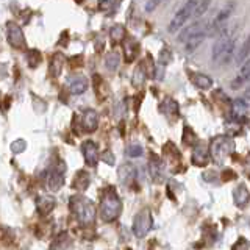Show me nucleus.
Returning <instances> with one entry per match:
<instances>
[{
    "label": "nucleus",
    "mask_w": 250,
    "mask_h": 250,
    "mask_svg": "<svg viewBox=\"0 0 250 250\" xmlns=\"http://www.w3.org/2000/svg\"><path fill=\"white\" fill-rule=\"evenodd\" d=\"M234 55H236V30L227 27L219 33V38L213 45L211 58L216 64L224 66L233 60Z\"/></svg>",
    "instance_id": "obj_1"
},
{
    "label": "nucleus",
    "mask_w": 250,
    "mask_h": 250,
    "mask_svg": "<svg viewBox=\"0 0 250 250\" xmlns=\"http://www.w3.org/2000/svg\"><path fill=\"white\" fill-rule=\"evenodd\" d=\"M122 213V202L119 194H117L113 188L105 189L104 195H102V203H100V217L105 222H113Z\"/></svg>",
    "instance_id": "obj_2"
},
{
    "label": "nucleus",
    "mask_w": 250,
    "mask_h": 250,
    "mask_svg": "<svg viewBox=\"0 0 250 250\" xmlns=\"http://www.w3.org/2000/svg\"><path fill=\"white\" fill-rule=\"evenodd\" d=\"M70 209L75 214L77 221L84 227L94 224V221H96V207L89 199L75 195V197L70 199Z\"/></svg>",
    "instance_id": "obj_3"
},
{
    "label": "nucleus",
    "mask_w": 250,
    "mask_h": 250,
    "mask_svg": "<svg viewBox=\"0 0 250 250\" xmlns=\"http://www.w3.org/2000/svg\"><path fill=\"white\" fill-rule=\"evenodd\" d=\"M234 152V141L229 136L214 138L209 144V155L216 163L222 164Z\"/></svg>",
    "instance_id": "obj_4"
},
{
    "label": "nucleus",
    "mask_w": 250,
    "mask_h": 250,
    "mask_svg": "<svg viewBox=\"0 0 250 250\" xmlns=\"http://www.w3.org/2000/svg\"><path fill=\"white\" fill-rule=\"evenodd\" d=\"M199 2H200V0H186L185 5L175 13V16L172 18V21L169 23L170 33H177L178 30L183 28L185 23L194 16V11H195V8H197Z\"/></svg>",
    "instance_id": "obj_5"
},
{
    "label": "nucleus",
    "mask_w": 250,
    "mask_h": 250,
    "mask_svg": "<svg viewBox=\"0 0 250 250\" xmlns=\"http://www.w3.org/2000/svg\"><path fill=\"white\" fill-rule=\"evenodd\" d=\"M152 227H153V216L150 213V209L148 208L141 209L135 216V221H133V233L138 238H144L152 230Z\"/></svg>",
    "instance_id": "obj_6"
},
{
    "label": "nucleus",
    "mask_w": 250,
    "mask_h": 250,
    "mask_svg": "<svg viewBox=\"0 0 250 250\" xmlns=\"http://www.w3.org/2000/svg\"><path fill=\"white\" fill-rule=\"evenodd\" d=\"M233 10H234V2H230V3H227L221 11H219L216 19L209 23V36L219 35L222 30L227 28V23H229V19H230Z\"/></svg>",
    "instance_id": "obj_7"
},
{
    "label": "nucleus",
    "mask_w": 250,
    "mask_h": 250,
    "mask_svg": "<svg viewBox=\"0 0 250 250\" xmlns=\"http://www.w3.org/2000/svg\"><path fill=\"white\" fill-rule=\"evenodd\" d=\"M6 35H8V42H10L11 47H14V49H18V50L25 49V45H27L25 36H23V31L18 23H13V22L8 23Z\"/></svg>",
    "instance_id": "obj_8"
},
{
    "label": "nucleus",
    "mask_w": 250,
    "mask_h": 250,
    "mask_svg": "<svg viewBox=\"0 0 250 250\" xmlns=\"http://www.w3.org/2000/svg\"><path fill=\"white\" fill-rule=\"evenodd\" d=\"M64 170H66L64 163H60L57 167L52 169L49 180H47V186H49L50 191L57 192L62 188V185H64Z\"/></svg>",
    "instance_id": "obj_9"
},
{
    "label": "nucleus",
    "mask_w": 250,
    "mask_h": 250,
    "mask_svg": "<svg viewBox=\"0 0 250 250\" xmlns=\"http://www.w3.org/2000/svg\"><path fill=\"white\" fill-rule=\"evenodd\" d=\"M82 152H83L84 161L88 166H91V167L97 166L100 155H99V147L94 141H84L83 146H82Z\"/></svg>",
    "instance_id": "obj_10"
},
{
    "label": "nucleus",
    "mask_w": 250,
    "mask_h": 250,
    "mask_svg": "<svg viewBox=\"0 0 250 250\" xmlns=\"http://www.w3.org/2000/svg\"><path fill=\"white\" fill-rule=\"evenodd\" d=\"M249 82H250V58H247L244 62H242L238 75L234 77L233 82H231V88L233 89H239L241 86H244Z\"/></svg>",
    "instance_id": "obj_11"
},
{
    "label": "nucleus",
    "mask_w": 250,
    "mask_h": 250,
    "mask_svg": "<svg viewBox=\"0 0 250 250\" xmlns=\"http://www.w3.org/2000/svg\"><path fill=\"white\" fill-rule=\"evenodd\" d=\"M82 127L86 133L96 131L99 127V114L94 109H86L82 117Z\"/></svg>",
    "instance_id": "obj_12"
},
{
    "label": "nucleus",
    "mask_w": 250,
    "mask_h": 250,
    "mask_svg": "<svg viewBox=\"0 0 250 250\" xmlns=\"http://www.w3.org/2000/svg\"><path fill=\"white\" fill-rule=\"evenodd\" d=\"M150 177L155 183H161L164 177V164L158 156H152L150 160Z\"/></svg>",
    "instance_id": "obj_13"
},
{
    "label": "nucleus",
    "mask_w": 250,
    "mask_h": 250,
    "mask_svg": "<svg viewBox=\"0 0 250 250\" xmlns=\"http://www.w3.org/2000/svg\"><path fill=\"white\" fill-rule=\"evenodd\" d=\"M208 36H209V31H200V33H195V35L189 36V38H188L186 41L183 42L186 52H188V53L194 52L203 41H205V38H208Z\"/></svg>",
    "instance_id": "obj_14"
},
{
    "label": "nucleus",
    "mask_w": 250,
    "mask_h": 250,
    "mask_svg": "<svg viewBox=\"0 0 250 250\" xmlns=\"http://www.w3.org/2000/svg\"><path fill=\"white\" fill-rule=\"evenodd\" d=\"M233 200L238 207H246L250 200V192L246 185H239L233 189Z\"/></svg>",
    "instance_id": "obj_15"
},
{
    "label": "nucleus",
    "mask_w": 250,
    "mask_h": 250,
    "mask_svg": "<svg viewBox=\"0 0 250 250\" xmlns=\"http://www.w3.org/2000/svg\"><path fill=\"white\" fill-rule=\"evenodd\" d=\"M86 89H88V80L83 75H77L72 80L69 82V91L70 94H75V96H80Z\"/></svg>",
    "instance_id": "obj_16"
},
{
    "label": "nucleus",
    "mask_w": 250,
    "mask_h": 250,
    "mask_svg": "<svg viewBox=\"0 0 250 250\" xmlns=\"http://www.w3.org/2000/svg\"><path fill=\"white\" fill-rule=\"evenodd\" d=\"M119 177L124 185H131L136 180V169L131 164H124L119 167Z\"/></svg>",
    "instance_id": "obj_17"
},
{
    "label": "nucleus",
    "mask_w": 250,
    "mask_h": 250,
    "mask_svg": "<svg viewBox=\"0 0 250 250\" xmlns=\"http://www.w3.org/2000/svg\"><path fill=\"white\" fill-rule=\"evenodd\" d=\"M247 111H249V105L246 104L244 100H241V99L233 100V104H231V114H233L234 119H236V121L244 119V117L247 116Z\"/></svg>",
    "instance_id": "obj_18"
},
{
    "label": "nucleus",
    "mask_w": 250,
    "mask_h": 250,
    "mask_svg": "<svg viewBox=\"0 0 250 250\" xmlns=\"http://www.w3.org/2000/svg\"><path fill=\"white\" fill-rule=\"evenodd\" d=\"M209 152H207L202 146H197L192 152V163L195 166H207V163L209 161Z\"/></svg>",
    "instance_id": "obj_19"
},
{
    "label": "nucleus",
    "mask_w": 250,
    "mask_h": 250,
    "mask_svg": "<svg viewBox=\"0 0 250 250\" xmlns=\"http://www.w3.org/2000/svg\"><path fill=\"white\" fill-rule=\"evenodd\" d=\"M36 208L42 216L49 214L50 211L55 208V199L50 197V195H42V197H39V200L36 203Z\"/></svg>",
    "instance_id": "obj_20"
},
{
    "label": "nucleus",
    "mask_w": 250,
    "mask_h": 250,
    "mask_svg": "<svg viewBox=\"0 0 250 250\" xmlns=\"http://www.w3.org/2000/svg\"><path fill=\"white\" fill-rule=\"evenodd\" d=\"M191 82L197 86L199 89H209L213 86V80L205 75V74H199V72H194L191 74Z\"/></svg>",
    "instance_id": "obj_21"
},
{
    "label": "nucleus",
    "mask_w": 250,
    "mask_h": 250,
    "mask_svg": "<svg viewBox=\"0 0 250 250\" xmlns=\"http://www.w3.org/2000/svg\"><path fill=\"white\" fill-rule=\"evenodd\" d=\"M250 57V35L244 39V42L241 44V47L236 50V55H234V61L238 64H242L247 58Z\"/></svg>",
    "instance_id": "obj_22"
},
{
    "label": "nucleus",
    "mask_w": 250,
    "mask_h": 250,
    "mask_svg": "<svg viewBox=\"0 0 250 250\" xmlns=\"http://www.w3.org/2000/svg\"><path fill=\"white\" fill-rule=\"evenodd\" d=\"M62 64H64V57H62L61 53H55L52 57V62H50L52 77H60L61 70H62Z\"/></svg>",
    "instance_id": "obj_23"
},
{
    "label": "nucleus",
    "mask_w": 250,
    "mask_h": 250,
    "mask_svg": "<svg viewBox=\"0 0 250 250\" xmlns=\"http://www.w3.org/2000/svg\"><path fill=\"white\" fill-rule=\"evenodd\" d=\"M105 64H106V69L108 70H116L121 64V55L119 52H109L106 57H105Z\"/></svg>",
    "instance_id": "obj_24"
},
{
    "label": "nucleus",
    "mask_w": 250,
    "mask_h": 250,
    "mask_svg": "<svg viewBox=\"0 0 250 250\" xmlns=\"http://www.w3.org/2000/svg\"><path fill=\"white\" fill-rule=\"evenodd\" d=\"M160 109L164 114H177L178 113V104L174 99H164Z\"/></svg>",
    "instance_id": "obj_25"
},
{
    "label": "nucleus",
    "mask_w": 250,
    "mask_h": 250,
    "mask_svg": "<svg viewBox=\"0 0 250 250\" xmlns=\"http://www.w3.org/2000/svg\"><path fill=\"white\" fill-rule=\"evenodd\" d=\"M88 185H89V175L86 174V172H78V175H77V178L74 180V188L75 189H78V191H84L86 188H88Z\"/></svg>",
    "instance_id": "obj_26"
},
{
    "label": "nucleus",
    "mask_w": 250,
    "mask_h": 250,
    "mask_svg": "<svg viewBox=\"0 0 250 250\" xmlns=\"http://www.w3.org/2000/svg\"><path fill=\"white\" fill-rule=\"evenodd\" d=\"M41 60H42V57H41V52H39V50H28V53H27V61H28L30 67L39 66Z\"/></svg>",
    "instance_id": "obj_27"
},
{
    "label": "nucleus",
    "mask_w": 250,
    "mask_h": 250,
    "mask_svg": "<svg viewBox=\"0 0 250 250\" xmlns=\"http://www.w3.org/2000/svg\"><path fill=\"white\" fill-rule=\"evenodd\" d=\"M117 8V0H102L100 2V10L105 13H113Z\"/></svg>",
    "instance_id": "obj_28"
},
{
    "label": "nucleus",
    "mask_w": 250,
    "mask_h": 250,
    "mask_svg": "<svg viewBox=\"0 0 250 250\" xmlns=\"http://www.w3.org/2000/svg\"><path fill=\"white\" fill-rule=\"evenodd\" d=\"M209 2H211V0H200L197 8H195V11H194V18H200V16L205 14L207 10H208V6H209Z\"/></svg>",
    "instance_id": "obj_29"
},
{
    "label": "nucleus",
    "mask_w": 250,
    "mask_h": 250,
    "mask_svg": "<svg viewBox=\"0 0 250 250\" xmlns=\"http://www.w3.org/2000/svg\"><path fill=\"white\" fill-rule=\"evenodd\" d=\"M25 148H27V143L23 139H16L14 143L11 144V152L16 153V155L22 153L23 150H25Z\"/></svg>",
    "instance_id": "obj_30"
},
{
    "label": "nucleus",
    "mask_w": 250,
    "mask_h": 250,
    "mask_svg": "<svg viewBox=\"0 0 250 250\" xmlns=\"http://www.w3.org/2000/svg\"><path fill=\"white\" fill-rule=\"evenodd\" d=\"M125 36V28L122 25H114L111 28V39H114V41H121V39H124Z\"/></svg>",
    "instance_id": "obj_31"
},
{
    "label": "nucleus",
    "mask_w": 250,
    "mask_h": 250,
    "mask_svg": "<svg viewBox=\"0 0 250 250\" xmlns=\"http://www.w3.org/2000/svg\"><path fill=\"white\" fill-rule=\"evenodd\" d=\"M127 153H128V156H141L143 155V147L138 144H133L127 148Z\"/></svg>",
    "instance_id": "obj_32"
},
{
    "label": "nucleus",
    "mask_w": 250,
    "mask_h": 250,
    "mask_svg": "<svg viewBox=\"0 0 250 250\" xmlns=\"http://www.w3.org/2000/svg\"><path fill=\"white\" fill-rule=\"evenodd\" d=\"M164 2V0H147L146 2V11H153V10H156V8H158L161 3Z\"/></svg>",
    "instance_id": "obj_33"
},
{
    "label": "nucleus",
    "mask_w": 250,
    "mask_h": 250,
    "mask_svg": "<svg viewBox=\"0 0 250 250\" xmlns=\"http://www.w3.org/2000/svg\"><path fill=\"white\" fill-rule=\"evenodd\" d=\"M102 158H104V161H106L108 164H114V156L111 155V152L109 150H106V152H104V155H102Z\"/></svg>",
    "instance_id": "obj_34"
},
{
    "label": "nucleus",
    "mask_w": 250,
    "mask_h": 250,
    "mask_svg": "<svg viewBox=\"0 0 250 250\" xmlns=\"http://www.w3.org/2000/svg\"><path fill=\"white\" fill-rule=\"evenodd\" d=\"M244 96H246V99H250V86L246 89V92H244Z\"/></svg>",
    "instance_id": "obj_35"
},
{
    "label": "nucleus",
    "mask_w": 250,
    "mask_h": 250,
    "mask_svg": "<svg viewBox=\"0 0 250 250\" xmlns=\"http://www.w3.org/2000/svg\"><path fill=\"white\" fill-rule=\"evenodd\" d=\"M247 170H249V174H250V155L247 156Z\"/></svg>",
    "instance_id": "obj_36"
}]
</instances>
